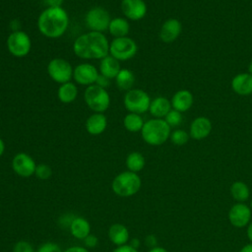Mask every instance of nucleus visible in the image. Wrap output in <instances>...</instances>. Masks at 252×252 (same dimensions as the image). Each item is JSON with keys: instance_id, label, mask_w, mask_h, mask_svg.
I'll return each mask as SVG.
<instances>
[{"instance_id": "nucleus-8", "label": "nucleus", "mask_w": 252, "mask_h": 252, "mask_svg": "<svg viewBox=\"0 0 252 252\" xmlns=\"http://www.w3.org/2000/svg\"><path fill=\"white\" fill-rule=\"evenodd\" d=\"M8 51L15 57H25L32 48V40L24 31H14L7 38Z\"/></svg>"}, {"instance_id": "nucleus-5", "label": "nucleus", "mask_w": 252, "mask_h": 252, "mask_svg": "<svg viewBox=\"0 0 252 252\" xmlns=\"http://www.w3.org/2000/svg\"><path fill=\"white\" fill-rule=\"evenodd\" d=\"M84 99L94 112L103 113L110 104V96L107 91L95 84L87 87L84 93Z\"/></svg>"}, {"instance_id": "nucleus-42", "label": "nucleus", "mask_w": 252, "mask_h": 252, "mask_svg": "<svg viewBox=\"0 0 252 252\" xmlns=\"http://www.w3.org/2000/svg\"><path fill=\"white\" fill-rule=\"evenodd\" d=\"M130 246H132L133 248L137 249L139 246H140V240L138 238H132L130 239Z\"/></svg>"}, {"instance_id": "nucleus-13", "label": "nucleus", "mask_w": 252, "mask_h": 252, "mask_svg": "<svg viewBox=\"0 0 252 252\" xmlns=\"http://www.w3.org/2000/svg\"><path fill=\"white\" fill-rule=\"evenodd\" d=\"M251 210L250 207L243 203L234 204L228 212L229 222L237 228L246 226L251 220Z\"/></svg>"}, {"instance_id": "nucleus-9", "label": "nucleus", "mask_w": 252, "mask_h": 252, "mask_svg": "<svg viewBox=\"0 0 252 252\" xmlns=\"http://www.w3.org/2000/svg\"><path fill=\"white\" fill-rule=\"evenodd\" d=\"M111 21L110 15L102 7H94L90 9L85 17L87 27L91 32H103L108 31V26Z\"/></svg>"}, {"instance_id": "nucleus-24", "label": "nucleus", "mask_w": 252, "mask_h": 252, "mask_svg": "<svg viewBox=\"0 0 252 252\" xmlns=\"http://www.w3.org/2000/svg\"><path fill=\"white\" fill-rule=\"evenodd\" d=\"M108 32L114 38L127 36L130 32V24L125 18L117 17L111 19L108 26Z\"/></svg>"}, {"instance_id": "nucleus-35", "label": "nucleus", "mask_w": 252, "mask_h": 252, "mask_svg": "<svg viewBox=\"0 0 252 252\" xmlns=\"http://www.w3.org/2000/svg\"><path fill=\"white\" fill-rule=\"evenodd\" d=\"M76 217L73 214H64L62 215L59 220H58V223L62 228H66V227H70L73 220Z\"/></svg>"}, {"instance_id": "nucleus-28", "label": "nucleus", "mask_w": 252, "mask_h": 252, "mask_svg": "<svg viewBox=\"0 0 252 252\" xmlns=\"http://www.w3.org/2000/svg\"><path fill=\"white\" fill-rule=\"evenodd\" d=\"M126 167L129 171L132 172H139L141 171L146 164L145 157L139 152H132L126 158Z\"/></svg>"}, {"instance_id": "nucleus-4", "label": "nucleus", "mask_w": 252, "mask_h": 252, "mask_svg": "<svg viewBox=\"0 0 252 252\" xmlns=\"http://www.w3.org/2000/svg\"><path fill=\"white\" fill-rule=\"evenodd\" d=\"M142 181L136 172L123 171L116 175L111 183L112 191L120 197L135 195L141 188Z\"/></svg>"}, {"instance_id": "nucleus-11", "label": "nucleus", "mask_w": 252, "mask_h": 252, "mask_svg": "<svg viewBox=\"0 0 252 252\" xmlns=\"http://www.w3.org/2000/svg\"><path fill=\"white\" fill-rule=\"evenodd\" d=\"M98 75V70L91 63H81L77 65L73 71V79L75 82L87 87L94 85Z\"/></svg>"}, {"instance_id": "nucleus-41", "label": "nucleus", "mask_w": 252, "mask_h": 252, "mask_svg": "<svg viewBox=\"0 0 252 252\" xmlns=\"http://www.w3.org/2000/svg\"><path fill=\"white\" fill-rule=\"evenodd\" d=\"M48 7H62L63 0H44Z\"/></svg>"}, {"instance_id": "nucleus-27", "label": "nucleus", "mask_w": 252, "mask_h": 252, "mask_svg": "<svg viewBox=\"0 0 252 252\" xmlns=\"http://www.w3.org/2000/svg\"><path fill=\"white\" fill-rule=\"evenodd\" d=\"M144 124L145 122L143 120V117L141 116V114H137V113L129 112L128 114L125 115L123 119V125L125 129L132 133L141 132Z\"/></svg>"}, {"instance_id": "nucleus-7", "label": "nucleus", "mask_w": 252, "mask_h": 252, "mask_svg": "<svg viewBox=\"0 0 252 252\" xmlns=\"http://www.w3.org/2000/svg\"><path fill=\"white\" fill-rule=\"evenodd\" d=\"M151 100L150 95L145 91L141 89H131L126 92L123 103L129 112L142 114L149 111Z\"/></svg>"}, {"instance_id": "nucleus-21", "label": "nucleus", "mask_w": 252, "mask_h": 252, "mask_svg": "<svg viewBox=\"0 0 252 252\" xmlns=\"http://www.w3.org/2000/svg\"><path fill=\"white\" fill-rule=\"evenodd\" d=\"M171 109V103L168 98L165 96H157L151 100L149 111L154 118L163 119Z\"/></svg>"}, {"instance_id": "nucleus-39", "label": "nucleus", "mask_w": 252, "mask_h": 252, "mask_svg": "<svg viewBox=\"0 0 252 252\" xmlns=\"http://www.w3.org/2000/svg\"><path fill=\"white\" fill-rule=\"evenodd\" d=\"M112 252H138V250L133 248L129 244H124L121 246H117Z\"/></svg>"}, {"instance_id": "nucleus-48", "label": "nucleus", "mask_w": 252, "mask_h": 252, "mask_svg": "<svg viewBox=\"0 0 252 252\" xmlns=\"http://www.w3.org/2000/svg\"><path fill=\"white\" fill-rule=\"evenodd\" d=\"M250 210H251V212H252V200H251V202H250Z\"/></svg>"}, {"instance_id": "nucleus-32", "label": "nucleus", "mask_w": 252, "mask_h": 252, "mask_svg": "<svg viewBox=\"0 0 252 252\" xmlns=\"http://www.w3.org/2000/svg\"><path fill=\"white\" fill-rule=\"evenodd\" d=\"M34 174L41 180H46L52 175V169L49 165L45 163H40L37 164L35 167V172Z\"/></svg>"}, {"instance_id": "nucleus-20", "label": "nucleus", "mask_w": 252, "mask_h": 252, "mask_svg": "<svg viewBox=\"0 0 252 252\" xmlns=\"http://www.w3.org/2000/svg\"><path fill=\"white\" fill-rule=\"evenodd\" d=\"M99 74L108 78V79H115L118 73L121 70L120 61L112 57L111 55H107L104 58L100 59L99 62Z\"/></svg>"}, {"instance_id": "nucleus-14", "label": "nucleus", "mask_w": 252, "mask_h": 252, "mask_svg": "<svg viewBox=\"0 0 252 252\" xmlns=\"http://www.w3.org/2000/svg\"><path fill=\"white\" fill-rule=\"evenodd\" d=\"M121 10L126 19L140 21L147 14V5L144 0H122Z\"/></svg>"}, {"instance_id": "nucleus-15", "label": "nucleus", "mask_w": 252, "mask_h": 252, "mask_svg": "<svg viewBox=\"0 0 252 252\" xmlns=\"http://www.w3.org/2000/svg\"><path fill=\"white\" fill-rule=\"evenodd\" d=\"M212 129L213 125L211 120L208 117L199 116L191 122L189 128V136L193 140L200 141L207 138L211 134Z\"/></svg>"}, {"instance_id": "nucleus-34", "label": "nucleus", "mask_w": 252, "mask_h": 252, "mask_svg": "<svg viewBox=\"0 0 252 252\" xmlns=\"http://www.w3.org/2000/svg\"><path fill=\"white\" fill-rule=\"evenodd\" d=\"M36 252H63L60 246L55 242H45L39 246Z\"/></svg>"}, {"instance_id": "nucleus-37", "label": "nucleus", "mask_w": 252, "mask_h": 252, "mask_svg": "<svg viewBox=\"0 0 252 252\" xmlns=\"http://www.w3.org/2000/svg\"><path fill=\"white\" fill-rule=\"evenodd\" d=\"M95 85L105 89V88H107L110 85V79H108V78H106V77H104V76L99 74L98 77H97V80L95 82Z\"/></svg>"}, {"instance_id": "nucleus-19", "label": "nucleus", "mask_w": 252, "mask_h": 252, "mask_svg": "<svg viewBox=\"0 0 252 252\" xmlns=\"http://www.w3.org/2000/svg\"><path fill=\"white\" fill-rule=\"evenodd\" d=\"M86 130L91 135H100L107 127V118L103 113L94 112L86 120Z\"/></svg>"}, {"instance_id": "nucleus-46", "label": "nucleus", "mask_w": 252, "mask_h": 252, "mask_svg": "<svg viewBox=\"0 0 252 252\" xmlns=\"http://www.w3.org/2000/svg\"><path fill=\"white\" fill-rule=\"evenodd\" d=\"M4 152H5V143H4V141L0 138V157L3 156Z\"/></svg>"}, {"instance_id": "nucleus-36", "label": "nucleus", "mask_w": 252, "mask_h": 252, "mask_svg": "<svg viewBox=\"0 0 252 252\" xmlns=\"http://www.w3.org/2000/svg\"><path fill=\"white\" fill-rule=\"evenodd\" d=\"M84 243H85V246L88 247V248H94L97 245L98 243V239L97 237L94 235V234H92L90 233L85 239H84Z\"/></svg>"}, {"instance_id": "nucleus-23", "label": "nucleus", "mask_w": 252, "mask_h": 252, "mask_svg": "<svg viewBox=\"0 0 252 252\" xmlns=\"http://www.w3.org/2000/svg\"><path fill=\"white\" fill-rule=\"evenodd\" d=\"M69 229L75 238L84 240L91 233V223L83 217H76L73 220Z\"/></svg>"}, {"instance_id": "nucleus-43", "label": "nucleus", "mask_w": 252, "mask_h": 252, "mask_svg": "<svg viewBox=\"0 0 252 252\" xmlns=\"http://www.w3.org/2000/svg\"><path fill=\"white\" fill-rule=\"evenodd\" d=\"M247 237L250 240V242L252 243V221L248 223L247 226Z\"/></svg>"}, {"instance_id": "nucleus-12", "label": "nucleus", "mask_w": 252, "mask_h": 252, "mask_svg": "<svg viewBox=\"0 0 252 252\" xmlns=\"http://www.w3.org/2000/svg\"><path fill=\"white\" fill-rule=\"evenodd\" d=\"M36 165L34 159L26 153H18L12 159L13 170L22 177H30L33 175Z\"/></svg>"}, {"instance_id": "nucleus-10", "label": "nucleus", "mask_w": 252, "mask_h": 252, "mask_svg": "<svg viewBox=\"0 0 252 252\" xmlns=\"http://www.w3.org/2000/svg\"><path fill=\"white\" fill-rule=\"evenodd\" d=\"M72 65L63 58H53L47 65V73L49 77L58 84H64L70 82L73 78Z\"/></svg>"}, {"instance_id": "nucleus-40", "label": "nucleus", "mask_w": 252, "mask_h": 252, "mask_svg": "<svg viewBox=\"0 0 252 252\" xmlns=\"http://www.w3.org/2000/svg\"><path fill=\"white\" fill-rule=\"evenodd\" d=\"M63 252H89V250L86 247L76 245V246H71V247L67 248Z\"/></svg>"}, {"instance_id": "nucleus-1", "label": "nucleus", "mask_w": 252, "mask_h": 252, "mask_svg": "<svg viewBox=\"0 0 252 252\" xmlns=\"http://www.w3.org/2000/svg\"><path fill=\"white\" fill-rule=\"evenodd\" d=\"M73 51L82 59H102L109 54V42L102 32L90 31L75 39Z\"/></svg>"}, {"instance_id": "nucleus-26", "label": "nucleus", "mask_w": 252, "mask_h": 252, "mask_svg": "<svg viewBox=\"0 0 252 252\" xmlns=\"http://www.w3.org/2000/svg\"><path fill=\"white\" fill-rule=\"evenodd\" d=\"M115 82L119 90L128 92L132 89L135 83V76L132 71L128 69H121L115 78Z\"/></svg>"}, {"instance_id": "nucleus-31", "label": "nucleus", "mask_w": 252, "mask_h": 252, "mask_svg": "<svg viewBox=\"0 0 252 252\" xmlns=\"http://www.w3.org/2000/svg\"><path fill=\"white\" fill-rule=\"evenodd\" d=\"M165 120V122L168 124V126L171 127H177L182 123L183 117H182V113L175 110V109H171L166 116L163 118Z\"/></svg>"}, {"instance_id": "nucleus-29", "label": "nucleus", "mask_w": 252, "mask_h": 252, "mask_svg": "<svg viewBox=\"0 0 252 252\" xmlns=\"http://www.w3.org/2000/svg\"><path fill=\"white\" fill-rule=\"evenodd\" d=\"M230 194L235 201L242 203L249 198L250 190L246 183L239 180V181H235L231 184Z\"/></svg>"}, {"instance_id": "nucleus-45", "label": "nucleus", "mask_w": 252, "mask_h": 252, "mask_svg": "<svg viewBox=\"0 0 252 252\" xmlns=\"http://www.w3.org/2000/svg\"><path fill=\"white\" fill-rule=\"evenodd\" d=\"M149 252H168L166 249L162 248V247H159V246H156L154 248H151L149 250Z\"/></svg>"}, {"instance_id": "nucleus-30", "label": "nucleus", "mask_w": 252, "mask_h": 252, "mask_svg": "<svg viewBox=\"0 0 252 252\" xmlns=\"http://www.w3.org/2000/svg\"><path fill=\"white\" fill-rule=\"evenodd\" d=\"M189 133L182 129H176L170 133L169 140L176 146H184L189 141Z\"/></svg>"}, {"instance_id": "nucleus-18", "label": "nucleus", "mask_w": 252, "mask_h": 252, "mask_svg": "<svg viewBox=\"0 0 252 252\" xmlns=\"http://www.w3.org/2000/svg\"><path fill=\"white\" fill-rule=\"evenodd\" d=\"M232 91L239 95L252 94V76L249 73H239L231 80Z\"/></svg>"}, {"instance_id": "nucleus-47", "label": "nucleus", "mask_w": 252, "mask_h": 252, "mask_svg": "<svg viewBox=\"0 0 252 252\" xmlns=\"http://www.w3.org/2000/svg\"><path fill=\"white\" fill-rule=\"evenodd\" d=\"M247 73H249L251 76H252V61L249 63V65H248V72Z\"/></svg>"}, {"instance_id": "nucleus-17", "label": "nucleus", "mask_w": 252, "mask_h": 252, "mask_svg": "<svg viewBox=\"0 0 252 252\" xmlns=\"http://www.w3.org/2000/svg\"><path fill=\"white\" fill-rule=\"evenodd\" d=\"M194 102L193 94L188 90H179L171 97L170 103L172 109L179 112H185L191 108Z\"/></svg>"}, {"instance_id": "nucleus-6", "label": "nucleus", "mask_w": 252, "mask_h": 252, "mask_svg": "<svg viewBox=\"0 0 252 252\" xmlns=\"http://www.w3.org/2000/svg\"><path fill=\"white\" fill-rule=\"evenodd\" d=\"M137 51L138 45L136 41L129 36L113 38L109 42V55L118 61H127L133 58Z\"/></svg>"}, {"instance_id": "nucleus-38", "label": "nucleus", "mask_w": 252, "mask_h": 252, "mask_svg": "<svg viewBox=\"0 0 252 252\" xmlns=\"http://www.w3.org/2000/svg\"><path fill=\"white\" fill-rule=\"evenodd\" d=\"M145 243H146L147 246H149L151 248H154V247L157 246L158 239H157V237L154 234H149L145 238Z\"/></svg>"}, {"instance_id": "nucleus-22", "label": "nucleus", "mask_w": 252, "mask_h": 252, "mask_svg": "<svg viewBox=\"0 0 252 252\" xmlns=\"http://www.w3.org/2000/svg\"><path fill=\"white\" fill-rule=\"evenodd\" d=\"M108 237L114 245L121 246L129 241L130 234L128 228L124 224L113 223L108 228Z\"/></svg>"}, {"instance_id": "nucleus-3", "label": "nucleus", "mask_w": 252, "mask_h": 252, "mask_svg": "<svg viewBox=\"0 0 252 252\" xmlns=\"http://www.w3.org/2000/svg\"><path fill=\"white\" fill-rule=\"evenodd\" d=\"M170 133V127L161 118H153L146 121L141 130L143 140L151 146L164 144L169 139Z\"/></svg>"}, {"instance_id": "nucleus-16", "label": "nucleus", "mask_w": 252, "mask_h": 252, "mask_svg": "<svg viewBox=\"0 0 252 252\" xmlns=\"http://www.w3.org/2000/svg\"><path fill=\"white\" fill-rule=\"evenodd\" d=\"M182 25L179 20L169 18L163 22L159 31V38L164 43H171L180 35Z\"/></svg>"}, {"instance_id": "nucleus-33", "label": "nucleus", "mask_w": 252, "mask_h": 252, "mask_svg": "<svg viewBox=\"0 0 252 252\" xmlns=\"http://www.w3.org/2000/svg\"><path fill=\"white\" fill-rule=\"evenodd\" d=\"M13 252H36V251H34L31 243L25 240H21L14 245Z\"/></svg>"}, {"instance_id": "nucleus-25", "label": "nucleus", "mask_w": 252, "mask_h": 252, "mask_svg": "<svg viewBox=\"0 0 252 252\" xmlns=\"http://www.w3.org/2000/svg\"><path fill=\"white\" fill-rule=\"evenodd\" d=\"M78 95V88L72 82H67L61 84L57 91L58 99L63 103L73 102Z\"/></svg>"}, {"instance_id": "nucleus-2", "label": "nucleus", "mask_w": 252, "mask_h": 252, "mask_svg": "<svg viewBox=\"0 0 252 252\" xmlns=\"http://www.w3.org/2000/svg\"><path fill=\"white\" fill-rule=\"evenodd\" d=\"M69 26V16L62 7H47L38 16L39 32L48 38L62 36Z\"/></svg>"}, {"instance_id": "nucleus-44", "label": "nucleus", "mask_w": 252, "mask_h": 252, "mask_svg": "<svg viewBox=\"0 0 252 252\" xmlns=\"http://www.w3.org/2000/svg\"><path fill=\"white\" fill-rule=\"evenodd\" d=\"M239 252H252V243L244 245Z\"/></svg>"}]
</instances>
